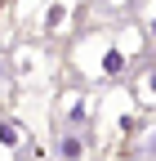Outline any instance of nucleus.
<instances>
[{
  "label": "nucleus",
  "instance_id": "obj_1",
  "mask_svg": "<svg viewBox=\"0 0 156 161\" xmlns=\"http://www.w3.org/2000/svg\"><path fill=\"white\" fill-rule=\"evenodd\" d=\"M134 40H138V31H121V36L107 40V45H103V58H98V76L116 80V76L129 67V58H134Z\"/></svg>",
  "mask_w": 156,
  "mask_h": 161
},
{
  "label": "nucleus",
  "instance_id": "obj_3",
  "mask_svg": "<svg viewBox=\"0 0 156 161\" xmlns=\"http://www.w3.org/2000/svg\"><path fill=\"white\" fill-rule=\"evenodd\" d=\"M85 130H58L54 134V161H85Z\"/></svg>",
  "mask_w": 156,
  "mask_h": 161
},
{
  "label": "nucleus",
  "instance_id": "obj_4",
  "mask_svg": "<svg viewBox=\"0 0 156 161\" xmlns=\"http://www.w3.org/2000/svg\"><path fill=\"white\" fill-rule=\"evenodd\" d=\"M23 143H27L23 125H18V121H9V116H0V148H5V152H18Z\"/></svg>",
  "mask_w": 156,
  "mask_h": 161
},
{
  "label": "nucleus",
  "instance_id": "obj_5",
  "mask_svg": "<svg viewBox=\"0 0 156 161\" xmlns=\"http://www.w3.org/2000/svg\"><path fill=\"white\" fill-rule=\"evenodd\" d=\"M134 98H138L143 108H156V63L138 76V85H134Z\"/></svg>",
  "mask_w": 156,
  "mask_h": 161
},
{
  "label": "nucleus",
  "instance_id": "obj_7",
  "mask_svg": "<svg viewBox=\"0 0 156 161\" xmlns=\"http://www.w3.org/2000/svg\"><path fill=\"white\" fill-rule=\"evenodd\" d=\"M147 36L156 40V9H152V18H147Z\"/></svg>",
  "mask_w": 156,
  "mask_h": 161
},
{
  "label": "nucleus",
  "instance_id": "obj_6",
  "mask_svg": "<svg viewBox=\"0 0 156 161\" xmlns=\"http://www.w3.org/2000/svg\"><path fill=\"white\" fill-rule=\"evenodd\" d=\"M94 5H107V9H125L129 0H94Z\"/></svg>",
  "mask_w": 156,
  "mask_h": 161
},
{
  "label": "nucleus",
  "instance_id": "obj_2",
  "mask_svg": "<svg viewBox=\"0 0 156 161\" xmlns=\"http://www.w3.org/2000/svg\"><path fill=\"white\" fill-rule=\"evenodd\" d=\"M58 116H63L67 130H85V125H89V94H85V90H63V98H58Z\"/></svg>",
  "mask_w": 156,
  "mask_h": 161
}]
</instances>
